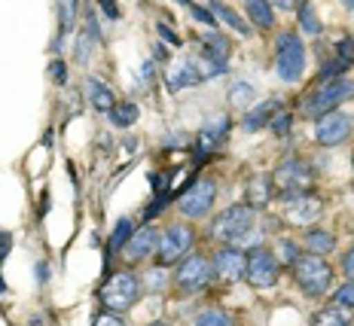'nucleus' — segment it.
<instances>
[{"mask_svg": "<svg viewBox=\"0 0 354 326\" xmlns=\"http://www.w3.org/2000/svg\"><path fill=\"white\" fill-rule=\"evenodd\" d=\"M254 207L250 204H232L226 207L223 213H217L211 223V238L217 244H232V241H241L245 235L254 229Z\"/></svg>", "mask_w": 354, "mask_h": 326, "instance_id": "nucleus-1", "label": "nucleus"}, {"mask_svg": "<svg viewBox=\"0 0 354 326\" xmlns=\"http://www.w3.org/2000/svg\"><path fill=\"white\" fill-rule=\"evenodd\" d=\"M138 299H141V278L131 275V271H116V275H110L104 280V287H101V302H104V308L113 311V314L129 311Z\"/></svg>", "mask_w": 354, "mask_h": 326, "instance_id": "nucleus-2", "label": "nucleus"}, {"mask_svg": "<svg viewBox=\"0 0 354 326\" xmlns=\"http://www.w3.org/2000/svg\"><path fill=\"white\" fill-rule=\"evenodd\" d=\"M226 68H220V64H214L211 58H180V61H174L171 68H165V86L177 92V88H187V86H198L202 79H211L217 77V73H223Z\"/></svg>", "mask_w": 354, "mask_h": 326, "instance_id": "nucleus-3", "label": "nucleus"}, {"mask_svg": "<svg viewBox=\"0 0 354 326\" xmlns=\"http://www.w3.org/2000/svg\"><path fill=\"white\" fill-rule=\"evenodd\" d=\"M293 275H297V284L308 296H324L333 287V269H330V262H324V256H315V253L293 259Z\"/></svg>", "mask_w": 354, "mask_h": 326, "instance_id": "nucleus-4", "label": "nucleus"}, {"mask_svg": "<svg viewBox=\"0 0 354 326\" xmlns=\"http://www.w3.org/2000/svg\"><path fill=\"white\" fill-rule=\"evenodd\" d=\"M354 95V83L351 79H327L318 92H312V98L302 101V116L308 119H321V116L333 113L342 101H348Z\"/></svg>", "mask_w": 354, "mask_h": 326, "instance_id": "nucleus-5", "label": "nucleus"}, {"mask_svg": "<svg viewBox=\"0 0 354 326\" xmlns=\"http://www.w3.org/2000/svg\"><path fill=\"white\" fill-rule=\"evenodd\" d=\"M275 68L278 77L284 83H299L302 73H306V46L297 34H281L278 37V46H275Z\"/></svg>", "mask_w": 354, "mask_h": 326, "instance_id": "nucleus-6", "label": "nucleus"}, {"mask_svg": "<svg viewBox=\"0 0 354 326\" xmlns=\"http://www.w3.org/2000/svg\"><path fill=\"white\" fill-rule=\"evenodd\" d=\"M278 256L272 253V250L266 247H257L248 253V265H245V280L250 287H260V290H266V287H272L278 280Z\"/></svg>", "mask_w": 354, "mask_h": 326, "instance_id": "nucleus-7", "label": "nucleus"}, {"mask_svg": "<svg viewBox=\"0 0 354 326\" xmlns=\"http://www.w3.org/2000/svg\"><path fill=\"white\" fill-rule=\"evenodd\" d=\"M324 213V202L308 192H299V195H287L284 198V207H281V220L287 226H312Z\"/></svg>", "mask_w": 354, "mask_h": 326, "instance_id": "nucleus-8", "label": "nucleus"}, {"mask_svg": "<svg viewBox=\"0 0 354 326\" xmlns=\"http://www.w3.org/2000/svg\"><path fill=\"white\" fill-rule=\"evenodd\" d=\"M272 183L284 192V195H299V192L312 189V168L299 159H287L284 165L275 168Z\"/></svg>", "mask_w": 354, "mask_h": 326, "instance_id": "nucleus-9", "label": "nucleus"}, {"mask_svg": "<svg viewBox=\"0 0 354 326\" xmlns=\"http://www.w3.org/2000/svg\"><path fill=\"white\" fill-rule=\"evenodd\" d=\"M193 247V229L189 226H180V223H174V226H168L165 232L159 235V265H171L177 262L180 256H187V250Z\"/></svg>", "mask_w": 354, "mask_h": 326, "instance_id": "nucleus-10", "label": "nucleus"}, {"mask_svg": "<svg viewBox=\"0 0 354 326\" xmlns=\"http://www.w3.org/2000/svg\"><path fill=\"white\" fill-rule=\"evenodd\" d=\"M211 275H214V269H211V262L202 253L187 256L180 262V269H177V290H183V293L205 290V287H208V280H211Z\"/></svg>", "mask_w": 354, "mask_h": 326, "instance_id": "nucleus-11", "label": "nucleus"}, {"mask_svg": "<svg viewBox=\"0 0 354 326\" xmlns=\"http://www.w3.org/2000/svg\"><path fill=\"white\" fill-rule=\"evenodd\" d=\"M214 198H217V186H214V180L205 177V180H196L193 186L183 192L177 207H180V213H187V217H205L214 207Z\"/></svg>", "mask_w": 354, "mask_h": 326, "instance_id": "nucleus-12", "label": "nucleus"}, {"mask_svg": "<svg viewBox=\"0 0 354 326\" xmlns=\"http://www.w3.org/2000/svg\"><path fill=\"white\" fill-rule=\"evenodd\" d=\"M351 128H354L351 116L333 110V113L321 116L318 125H315V140H318L321 146H336V144H342V140H348Z\"/></svg>", "mask_w": 354, "mask_h": 326, "instance_id": "nucleus-13", "label": "nucleus"}, {"mask_svg": "<svg viewBox=\"0 0 354 326\" xmlns=\"http://www.w3.org/2000/svg\"><path fill=\"white\" fill-rule=\"evenodd\" d=\"M245 265H248L245 253H239L235 247H220L217 256H214V262H211V269H214V275H217L220 280L235 284V280L245 278Z\"/></svg>", "mask_w": 354, "mask_h": 326, "instance_id": "nucleus-14", "label": "nucleus"}, {"mask_svg": "<svg viewBox=\"0 0 354 326\" xmlns=\"http://www.w3.org/2000/svg\"><path fill=\"white\" fill-rule=\"evenodd\" d=\"M226 135H230V119L226 116H211L208 122L198 128V140H196V153H214L217 146H223Z\"/></svg>", "mask_w": 354, "mask_h": 326, "instance_id": "nucleus-15", "label": "nucleus"}, {"mask_svg": "<svg viewBox=\"0 0 354 326\" xmlns=\"http://www.w3.org/2000/svg\"><path fill=\"white\" fill-rule=\"evenodd\" d=\"M153 250H159V232L153 226H141L138 232H131L129 244H125V256L131 262H141V259L153 256Z\"/></svg>", "mask_w": 354, "mask_h": 326, "instance_id": "nucleus-16", "label": "nucleus"}, {"mask_svg": "<svg viewBox=\"0 0 354 326\" xmlns=\"http://www.w3.org/2000/svg\"><path fill=\"white\" fill-rule=\"evenodd\" d=\"M272 192H275V183H272L269 174H260L248 183V204L250 207H266L272 202Z\"/></svg>", "mask_w": 354, "mask_h": 326, "instance_id": "nucleus-17", "label": "nucleus"}, {"mask_svg": "<svg viewBox=\"0 0 354 326\" xmlns=\"http://www.w3.org/2000/svg\"><path fill=\"white\" fill-rule=\"evenodd\" d=\"M86 88H88V101H92V107L98 110V113H110V110L116 107L113 101V92H110V86H104L101 79H86Z\"/></svg>", "mask_w": 354, "mask_h": 326, "instance_id": "nucleus-18", "label": "nucleus"}, {"mask_svg": "<svg viewBox=\"0 0 354 326\" xmlns=\"http://www.w3.org/2000/svg\"><path fill=\"white\" fill-rule=\"evenodd\" d=\"M278 110H281V104H278V101H263L260 107H254L245 116V122H241V125H245L248 131H257V128H263L266 122H272V116H275Z\"/></svg>", "mask_w": 354, "mask_h": 326, "instance_id": "nucleus-19", "label": "nucleus"}, {"mask_svg": "<svg viewBox=\"0 0 354 326\" xmlns=\"http://www.w3.org/2000/svg\"><path fill=\"white\" fill-rule=\"evenodd\" d=\"M245 10H248V19L254 21L257 28H272V3L269 0H245Z\"/></svg>", "mask_w": 354, "mask_h": 326, "instance_id": "nucleus-20", "label": "nucleus"}, {"mask_svg": "<svg viewBox=\"0 0 354 326\" xmlns=\"http://www.w3.org/2000/svg\"><path fill=\"white\" fill-rule=\"evenodd\" d=\"M336 247V238L330 232H321V229H312V232L306 235V250L308 253H315V256H324V253H330V250Z\"/></svg>", "mask_w": 354, "mask_h": 326, "instance_id": "nucleus-21", "label": "nucleus"}, {"mask_svg": "<svg viewBox=\"0 0 354 326\" xmlns=\"http://www.w3.org/2000/svg\"><path fill=\"white\" fill-rule=\"evenodd\" d=\"M110 122L120 125V128H129V125H135L138 122V104H129V101L116 104V107L110 110Z\"/></svg>", "mask_w": 354, "mask_h": 326, "instance_id": "nucleus-22", "label": "nucleus"}, {"mask_svg": "<svg viewBox=\"0 0 354 326\" xmlns=\"http://www.w3.org/2000/svg\"><path fill=\"white\" fill-rule=\"evenodd\" d=\"M211 10L217 12V16L223 19L226 25H232V28H235V31H239V34H248V31H250V28L245 25V21H241L239 16H235V10H230V6H226V3H220V0H211Z\"/></svg>", "mask_w": 354, "mask_h": 326, "instance_id": "nucleus-23", "label": "nucleus"}, {"mask_svg": "<svg viewBox=\"0 0 354 326\" xmlns=\"http://www.w3.org/2000/svg\"><path fill=\"white\" fill-rule=\"evenodd\" d=\"M131 232H135V229H131V220H120V223H116V229H113V235H110V253H116V250H122L125 244H129V238H131Z\"/></svg>", "mask_w": 354, "mask_h": 326, "instance_id": "nucleus-24", "label": "nucleus"}, {"mask_svg": "<svg viewBox=\"0 0 354 326\" xmlns=\"http://www.w3.org/2000/svg\"><path fill=\"white\" fill-rule=\"evenodd\" d=\"M312 326H351V323H348V317H345L339 308H324V311L315 314Z\"/></svg>", "mask_w": 354, "mask_h": 326, "instance_id": "nucleus-25", "label": "nucleus"}, {"mask_svg": "<svg viewBox=\"0 0 354 326\" xmlns=\"http://www.w3.org/2000/svg\"><path fill=\"white\" fill-rule=\"evenodd\" d=\"M196 326H235V320H232V314H230V311L211 308V311H205V314L198 317Z\"/></svg>", "mask_w": 354, "mask_h": 326, "instance_id": "nucleus-26", "label": "nucleus"}, {"mask_svg": "<svg viewBox=\"0 0 354 326\" xmlns=\"http://www.w3.org/2000/svg\"><path fill=\"white\" fill-rule=\"evenodd\" d=\"M58 16H62V34H68L77 19V0H58Z\"/></svg>", "mask_w": 354, "mask_h": 326, "instance_id": "nucleus-27", "label": "nucleus"}, {"mask_svg": "<svg viewBox=\"0 0 354 326\" xmlns=\"http://www.w3.org/2000/svg\"><path fill=\"white\" fill-rule=\"evenodd\" d=\"M299 19H302V28H306L308 34H318L321 31L318 19H315V12H312V6H308V3H299Z\"/></svg>", "mask_w": 354, "mask_h": 326, "instance_id": "nucleus-28", "label": "nucleus"}, {"mask_svg": "<svg viewBox=\"0 0 354 326\" xmlns=\"http://www.w3.org/2000/svg\"><path fill=\"white\" fill-rule=\"evenodd\" d=\"M336 305H345V308H354V284H342L339 290L333 293Z\"/></svg>", "mask_w": 354, "mask_h": 326, "instance_id": "nucleus-29", "label": "nucleus"}, {"mask_svg": "<svg viewBox=\"0 0 354 326\" xmlns=\"http://www.w3.org/2000/svg\"><path fill=\"white\" fill-rule=\"evenodd\" d=\"M250 95H254V86H248V83H235L232 86V104H235V107H241Z\"/></svg>", "mask_w": 354, "mask_h": 326, "instance_id": "nucleus-30", "label": "nucleus"}, {"mask_svg": "<svg viewBox=\"0 0 354 326\" xmlns=\"http://www.w3.org/2000/svg\"><path fill=\"white\" fill-rule=\"evenodd\" d=\"M162 269H165V265H159V269L156 271H147V284H150V290H165V287H162V284H165V271H162Z\"/></svg>", "mask_w": 354, "mask_h": 326, "instance_id": "nucleus-31", "label": "nucleus"}, {"mask_svg": "<svg viewBox=\"0 0 354 326\" xmlns=\"http://www.w3.org/2000/svg\"><path fill=\"white\" fill-rule=\"evenodd\" d=\"M92 326H125L120 314H113V311H104V314H98L92 320Z\"/></svg>", "mask_w": 354, "mask_h": 326, "instance_id": "nucleus-32", "label": "nucleus"}, {"mask_svg": "<svg viewBox=\"0 0 354 326\" xmlns=\"http://www.w3.org/2000/svg\"><path fill=\"white\" fill-rule=\"evenodd\" d=\"M339 58H342V61H351L354 58V40L348 37V40H339Z\"/></svg>", "mask_w": 354, "mask_h": 326, "instance_id": "nucleus-33", "label": "nucleus"}, {"mask_svg": "<svg viewBox=\"0 0 354 326\" xmlns=\"http://www.w3.org/2000/svg\"><path fill=\"white\" fill-rule=\"evenodd\" d=\"M272 128H275L278 135H287V128H290V113H278V119H272Z\"/></svg>", "mask_w": 354, "mask_h": 326, "instance_id": "nucleus-34", "label": "nucleus"}, {"mask_svg": "<svg viewBox=\"0 0 354 326\" xmlns=\"http://www.w3.org/2000/svg\"><path fill=\"white\" fill-rule=\"evenodd\" d=\"M101 10H104L107 19H120V6H116V0H98Z\"/></svg>", "mask_w": 354, "mask_h": 326, "instance_id": "nucleus-35", "label": "nucleus"}, {"mask_svg": "<svg viewBox=\"0 0 354 326\" xmlns=\"http://www.w3.org/2000/svg\"><path fill=\"white\" fill-rule=\"evenodd\" d=\"M342 271H345V275H348V278L354 280V247H351L348 253L342 256Z\"/></svg>", "mask_w": 354, "mask_h": 326, "instance_id": "nucleus-36", "label": "nucleus"}, {"mask_svg": "<svg viewBox=\"0 0 354 326\" xmlns=\"http://www.w3.org/2000/svg\"><path fill=\"white\" fill-rule=\"evenodd\" d=\"M10 247H12L10 232H0V259H3V253H10Z\"/></svg>", "mask_w": 354, "mask_h": 326, "instance_id": "nucleus-37", "label": "nucleus"}, {"mask_svg": "<svg viewBox=\"0 0 354 326\" xmlns=\"http://www.w3.org/2000/svg\"><path fill=\"white\" fill-rule=\"evenodd\" d=\"M159 34H162V37H165V40H168V43H174V46H180V40H177V37H174L171 31H168V28H165V25H159Z\"/></svg>", "mask_w": 354, "mask_h": 326, "instance_id": "nucleus-38", "label": "nucleus"}, {"mask_svg": "<svg viewBox=\"0 0 354 326\" xmlns=\"http://www.w3.org/2000/svg\"><path fill=\"white\" fill-rule=\"evenodd\" d=\"M53 77L58 79V83H64V64H62V61L53 64Z\"/></svg>", "mask_w": 354, "mask_h": 326, "instance_id": "nucleus-39", "label": "nucleus"}, {"mask_svg": "<svg viewBox=\"0 0 354 326\" xmlns=\"http://www.w3.org/2000/svg\"><path fill=\"white\" fill-rule=\"evenodd\" d=\"M275 6H281V10H297L299 0H275Z\"/></svg>", "mask_w": 354, "mask_h": 326, "instance_id": "nucleus-40", "label": "nucleus"}, {"mask_svg": "<svg viewBox=\"0 0 354 326\" xmlns=\"http://www.w3.org/2000/svg\"><path fill=\"white\" fill-rule=\"evenodd\" d=\"M342 3H345V6H348V10H354V0H342Z\"/></svg>", "mask_w": 354, "mask_h": 326, "instance_id": "nucleus-41", "label": "nucleus"}, {"mask_svg": "<svg viewBox=\"0 0 354 326\" xmlns=\"http://www.w3.org/2000/svg\"><path fill=\"white\" fill-rule=\"evenodd\" d=\"M6 290V287H3V278H0V293H3Z\"/></svg>", "mask_w": 354, "mask_h": 326, "instance_id": "nucleus-42", "label": "nucleus"}, {"mask_svg": "<svg viewBox=\"0 0 354 326\" xmlns=\"http://www.w3.org/2000/svg\"><path fill=\"white\" fill-rule=\"evenodd\" d=\"M153 326H168V323H153Z\"/></svg>", "mask_w": 354, "mask_h": 326, "instance_id": "nucleus-43", "label": "nucleus"}, {"mask_svg": "<svg viewBox=\"0 0 354 326\" xmlns=\"http://www.w3.org/2000/svg\"><path fill=\"white\" fill-rule=\"evenodd\" d=\"M351 165H354V153H351Z\"/></svg>", "mask_w": 354, "mask_h": 326, "instance_id": "nucleus-44", "label": "nucleus"}]
</instances>
